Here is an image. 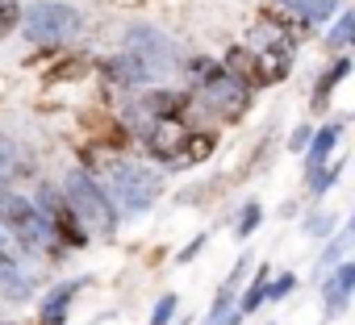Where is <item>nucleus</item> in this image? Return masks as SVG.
Wrapping results in <instances>:
<instances>
[{"label": "nucleus", "instance_id": "nucleus-17", "mask_svg": "<svg viewBox=\"0 0 355 325\" xmlns=\"http://www.w3.org/2000/svg\"><path fill=\"white\" fill-rule=\"evenodd\" d=\"M101 75L105 80H113V84H121V88H138V84H150L146 80V71L121 50V55H113V59H101Z\"/></svg>", "mask_w": 355, "mask_h": 325}, {"label": "nucleus", "instance_id": "nucleus-31", "mask_svg": "<svg viewBox=\"0 0 355 325\" xmlns=\"http://www.w3.org/2000/svg\"><path fill=\"white\" fill-rule=\"evenodd\" d=\"M347 230H351V234H355V209H351V221H347Z\"/></svg>", "mask_w": 355, "mask_h": 325}, {"label": "nucleus", "instance_id": "nucleus-14", "mask_svg": "<svg viewBox=\"0 0 355 325\" xmlns=\"http://www.w3.org/2000/svg\"><path fill=\"white\" fill-rule=\"evenodd\" d=\"M26 171H30V154L21 150V142H13L9 133H0V188H9Z\"/></svg>", "mask_w": 355, "mask_h": 325}, {"label": "nucleus", "instance_id": "nucleus-4", "mask_svg": "<svg viewBox=\"0 0 355 325\" xmlns=\"http://www.w3.org/2000/svg\"><path fill=\"white\" fill-rule=\"evenodd\" d=\"M80 26H84V17L71 5H63V0H34L21 13V34L38 46H59V42L76 38Z\"/></svg>", "mask_w": 355, "mask_h": 325}, {"label": "nucleus", "instance_id": "nucleus-6", "mask_svg": "<svg viewBox=\"0 0 355 325\" xmlns=\"http://www.w3.org/2000/svg\"><path fill=\"white\" fill-rule=\"evenodd\" d=\"M38 213L55 225V234H59V242L63 246H71V250H80V246H88V230H84V221L76 217V209L67 205V196L63 192H55L51 184H42L38 188Z\"/></svg>", "mask_w": 355, "mask_h": 325}, {"label": "nucleus", "instance_id": "nucleus-28", "mask_svg": "<svg viewBox=\"0 0 355 325\" xmlns=\"http://www.w3.org/2000/svg\"><path fill=\"white\" fill-rule=\"evenodd\" d=\"M338 176H343V162H326V171L309 184V188H313V196H326V192L334 188V180H338Z\"/></svg>", "mask_w": 355, "mask_h": 325}, {"label": "nucleus", "instance_id": "nucleus-20", "mask_svg": "<svg viewBox=\"0 0 355 325\" xmlns=\"http://www.w3.org/2000/svg\"><path fill=\"white\" fill-rule=\"evenodd\" d=\"M30 292H34V284H30V275L17 271V263H0V296L5 300H30Z\"/></svg>", "mask_w": 355, "mask_h": 325}, {"label": "nucleus", "instance_id": "nucleus-27", "mask_svg": "<svg viewBox=\"0 0 355 325\" xmlns=\"http://www.w3.org/2000/svg\"><path fill=\"white\" fill-rule=\"evenodd\" d=\"M293 288H297V275H293V271H284V275L268 279V304H272V300H284V296H293Z\"/></svg>", "mask_w": 355, "mask_h": 325}, {"label": "nucleus", "instance_id": "nucleus-32", "mask_svg": "<svg viewBox=\"0 0 355 325\" xmlns=\"http://www.w3.org/2000/svg\"><path fill=\"white\" fill-rule=\"evenodd\" d=\"M175 325H193V321H189V317H184V321H175Z\"/></svg>", "mask_w": 355, "mask_h": 325}, {"label": "nucleus", "instance_id": "nucleus-5", "mask_svg": "<svg viewBox=\"0 0 355 325\" xmlns=\"http://www.w3.org/2000/svg\"><path fill=\"white\" fill-rule=\"evenodd\" d=\"M121 50L146 71L150 84H155V80H167L175 67H180V50H175V42H171L163 30H155V26H134V30H125Z\"/></svg>", "mask_w": 355, "mask_h": 325}, {"label": "nucleus", "instance_id": "nucleus-9", "mask_svg": "<svg viewBox=\"0 0 355 325\" xmlns=\"http://www.w3.org/2000/svg\"><path fill=\"white\" fill-rule=\"evenodd\" d=\"M222 67H226V75H234V80H239V84H247L251 92L272 84V75H268V63H263V55H259V50L230 46V50H226V59H222Z\"/></svg>", "mask_w": 355, "mask_h": 325}, {"label": "nucleus", "instance_id": "nucleus-22", "mask_svg": "<svg viewBox=\"0 0 355 325\" xmlns=\"http://www.w3.org/2000/svg\"><path fill=\"white\" fill-rule=\"evenodd\" d=\"M259 221H263V205H259V201H247V205H243V213H239L234 238H239V242H247V238L259 230Z\"/></svg>", "mask_w": 355, "mask_h": 325}, {"label": "nucleus", "instance_id": "nucleus-33", "mask_svg": "<svg viewBox=\"0 0 355 325\" xmlns=\"http://www.w3.org/2000/svg\"><path fill=\"white\" fill-rule=\"evenodd\" d=\"M0 263H9V259H5V254H0Z\"/></svg>", "mask_w": 355, "mask_h": 325}, {"label": "nucleus", "instance_id": "nucleus-29", "mask_svg": "<svg viewBox=\"0 0 355 325\" xmlns=\"http://www.w3.org/2000/svg\"><path fill=\"white\" fill-rule=\"evenodd\" d=\"M205 242H209V234H197V238H193V242H189L180 254H175V263H193V259L201 254V246H205Z\"/></svg>", "mask_w": 355, "mask_h": 325}, {"label": "nucleus", "instance_id": "nucleus-7", "mask_svg": "<svg viewBox=\"0 0 355 325\" xmlns=\"http://www.w3.org/2000/svg\"><path fill=\"white\" fill-rule=\"evenodd\" d=\"M201 96H205V104H209L222 121H239V117L251 109V88L239 84L234 75H226V67H218V71L201 84Z\"/></svg>", "mask_w": 355, "mask_h": 325}, {"label": "nucleus", "instance_id": "nucleus-3", "mask_svg": "<svg viewBox=\"0 0 355 325\" xmlns=\"http://www.w3.org/2000/svg\"><path fill=\"white\" fill-rule=\"evenodd\" d=\"M63 196H67V205L76 209V217L84 221V230L88 234H101V238H113V230H117V205L109 201V192L88 176V171H71L67 180H63Z\"/></svg>", "mask_w": 355, "mask_h": 325}, {"label": "nucleus", "instance_id": "nucleus-30", "mask_svg": "<svg viewBox=\"0 0 355 325\" xmlns=\"http://www.w3.org/2000/svg\"><path fill=\"white\" fill-rule=\"evenodd\" d=\"M309 142H313V129H309V125H297V129H293V138H288V146H293V150H301V154L309 150Z\"/></svg>", "mask_w": 355, "mask_h": 325}, {"label": "nucleus", "instance_id": "nucleus-1", "mask_svg": "<svg viewBox=\"0 0 355 325\" xmlns=\"http://www.w3.org/2000/svg\"><path fill=\"white\" fill-rule=\"evenodd\" d=\"M0 225H5L21 242V250H30V254H59L63 250L55 225L38 213V205L30 196H21L13 188H0Z\"/></svg>", "mask_w": 355, "mask_h": 325}, {"label": "nucleus", "instance_id": "nucleus-16", "mask_svg": "<svg viewBox=\"0 0 355 325\" xmlns=\"http://www.w3.org/2000/svg\"><path fill=\"white\" fill-rule=\"evenodd\" d=\"M88 279H67L59 288H51L46 304H42V325H67V308H71V296L84 288Z\"/></svg>", "mask_w": 355, "mask_h": 325}, {"label": "nucleus", "instance_id": "nucleus-13", "mask_svg": "<svg viewBox=\"0 0 355 325\" xmlns=\"http://www.w3.org/2000/svg\"><path fill=\"white\" fill-rule=\"evenodd\" d=\"M247 263H251V259H239V263H234V271H230V279L222 284V292H218V300H214V308L205 313V321H201V325H234V321L243 317V313L234 308V284L243 279V271H247Z\"/></svg>", "mask_w": 355, "mask_h": 325}, {"label": "nucleus", "instance_id": "nucleus-11", "mask_svg": "<svg viewBox=\"0 0 355 325\" xmlns=\"http://www.w3.org/2000/svg\"><path fill=\"white\" fill-rule=\"evenodd\" d=\"M338 138H343V125H338V121H326L322 129H313V142H309V150H305V184H313V180L326 171L330 150L338 146Z\"/></svg>", "mask_w": 355, "mask_h": 325}, {"label": "nucleus", "instance_id": "nucleus-15", "mask_svg": "<svg viewBox=\"0 0 355 325\" xmlns=\"http://www.w3.org/2000/svg\"><path fill=\"white\" fill-rule=\"evenodd\" d=\"M347 75H351V59H334V63H330V67L318 75V84H313V96H309V109H313V113H322V109L330 104L334 88H338Z\"/></svg>", "mask_w": 355, "mask_h": 325}, {"label": "nucleus", "instance_id": "nucleus-24", "mask_svg": "<svg viewBox=\"0 0 355 325\" xmlns=\"http://www.w3.org/2000/svg\"><path fill=\"white\" fill-rule=\"evenodd\" d=\"M21 5H17V0H0V38H9L17 26H21Z\"/></svg>", "mask_w": 355, "mask_h": 325}, {"label": "nucleus", "instance_id": "nucleus-23", "mask_svg": "<svg viewBox=\"0 0 355 325\" xmlns=\"http://www.w3.org/2000/svg\"><path fill=\"white\" fill-rule=\"evenodd\" d=\"M175 308H180V296H175V292H163V296L155 300V308H150V325H171V321H175Z\"/></svg>", "mask_w": 355, "mask_h": 325}, {"label": "nucleus", "instance_id": "nucleus-21", "mask_svg": "<svg viewBox=\"0 0 355 325\" xmlns=\"http://www.w3.org/2000/svg\"><path fill=\"white\" fill-rule=\"evenodd\" d=\"M268 263H259V271H255V279L247 284V292H243V300H239V313H255V308H263L268 304Z\"/></svg>", "mask_w": 355, "mask_h": 325}, {"label": "nucleus", "instance_id": "nucleus-18", "mask_svg": "<svg viewBox=\"0 0 355 325\" xmlns=\"http://www.w3.org/2000/svg\"><path fill=\"white\" fill-rule=\"evenodd\" d=\"M214 150H218V133L214 129H193L189 133V146H184V154H180L175 167H201V162H209Z\"/></svg>", "mask_w": 355, "mask_h": 325}, {"label": "nucleus", "instance_id": "nucleus-25", "mask_svg": "<svg viewBox=\"0 0 355 325\" xmlns=\"http://www.w3.org/2000/svg\"><path fill=\"white\" fill-rule=\"evenodd\" d=\"M351 34H355V13H343V17H338V26L326 34V46H330V50H334V46H347V42H351Z\"/></svg>", "mask_w": 355, "mask_h": 325}, {"label": "nucleus", "instance_id": "nucleus-26", "mask_svg": "<svg viewBox=\"0 0 355 325\" xmlns=\"http://www.w3.org/2000/svg\"><path fill=\"white\" fill-rule=\"evenodd\" d=\"M305 234H309V238H330V234H334V213H313V217H305Z\"/></svg>", "mask_w": 355, "mask_h": 325}, {"label": "nucleus", "instance_id": "nucleus-10", "mask_svg": "<svg viewBox=\"0 0 355 325\" xmlns=\"http://www.w3.org/2000/svg\"><path fill=\"white\" fill-rule=\"evenodd\" d=\"M318 284H322V317H338L351 304V296H355V259L351 263H338Z\"/></svg>", "mask_w": 355, "mask_h": 325}, {"label": "nucleus", "instance_id": "nucleus-12", "mask_svg": "<svg viewBox=\"0 0 355 325\" xmlns=\"http://www.w3.org/2000/svg\"><path fill=\"white\" fill-rule=\"evenodd\" d=\"M142 109H146L155 121H180V117L193 109V96H189V92H171V88H155L150 96H142Z\"/></svg>", "mask_w": 355, "mask_h": 325}, {"label": "nucleus", "instance_id": "nucleus-19", "mask_svg": "<svg viewBox=\"0 0 355 325\" xmlns=\"http://www.w3.org/2000/svg\"><path fill=\"white\" fill-rule=\"evenodd\" d=\"M280 5L293 9L301 21H330V17L338 13L343 0H280Z\"/></svg>", "mask_w": 355, "mask_h": 325}, {"label": "nucleus", "instance_id": "nucleus-2", "mask_svg": "<svg viewBox=\"0 0 355 325\" xmlns=\"http://www.w3.org/2000/svg\"><path fill=\"white\" fill-rule=\"evenodd\" d=\"M105 192L121 217H142L146 209H155L163 188H159V176L146 171L142 162H113L105 176Z\"/></svg>", "mask_w": 355, "mask_h": 325}, {"label": "nucleus", "instance_id": "nucleus-8", "mask_svg": "<svg viewBox=\"0 0 355 325\" xmlns=\"http://www.w3.org/2000/svg\"><path fill=\"white\" fill-rule=\"evenodd\" d=\"M189 125L184 121H155L150 125V133H146V150L159 158V162H180V154H184V146H189Z\"/></svg>", "mask_w": 355, "mask_h": 325}]
</instances>
